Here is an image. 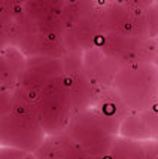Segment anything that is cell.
Segmentation results:
<instances>
[{
    "label": "cell",
    "instance_id": "6da1fadb",
    "mask_svg": "<svg viewBox=\"0 0 158 159\" xmlns=\"http://www.w3.org/2000/svg\"><path fill=\"white\" fill-rule=\"evenodd\" d=\"M112 85L128 110H149L158 103V66L152 61L121 66Z\"/></svg>",
    "mask_w": 158,
    "mask_h": 159
},
{
    "label": "cell",
    "instance_id": "7a4b0ae2",
    "mask_svg": "<svg viewBox=\"0 0 158 159\" xmlns=\"http://www.w3.org/2000/svg\"><path fill=\"white\" fill-rule=\"evenodd\" d=\"M37 115L39 124L48 137L61 134L69 126L75 109L64 73L49 80L37 94Z\"/></svg>",
    "mask_w": 158,
    "mask_h": 159
},
{
    "label": "cell",
    "instance_id": "3957f363",
    "mask_svg": "<svg viewBox=\"0 0 158 159\" xmlns=\"http://www.w3.org/2000/svg\"><path fill=\"white\" fill-rule=\"evenodd\" d=\"M64 134L88 155L97 158H106L115 143L113 134L102 122L97 111L89 109L75 113Z\"/></svg>",
    "mask_w": 158,
    "mask_h": 159
},
{
    "label": "cell",
    "instance_id": "277c9868",
    "mask_svg": "<svg viewBox=\"0 0 158 159\" xmlns=\"http://www.w3.org/2000/svg\"><path fill=\"white\" fill-rule=\"evenodd\" d=\"M46 139L48 135L39 122L24 119L12 111L0 118V147L35 155Z\"/></svg>",
    "mask_w": 158,
    "mask_h": 159
},
{
    "label": "cell",
    "instance_id": "5b68a950",
    "mask_svg": "<svg viewBox=\"0 0 158 159\" xmlns=\"http://www.w3.org/2000/svg\"><path fill=\"white\" fill-rule=\"evenodd\" d=\"M63 70L61 58L51 57H27L26 67L21 71L18 86L28 91L41 92L43 86L54 77L61 76Z\"/></svg>",
    "mask_w": 158,
    "mask_h": 159
},
{
    "label": "cell",
    "instance_id": "8992f818",
    "mask_svg": "<svg viewBox=\"0 0 158 159\" xmlns=\"http://www.w3.org/2000/svg\"><path fill=\"white\" fill-rule=\"evenodd\" d=\"M35 156L36 159H109V156L97 158L88 155L64 132L48 137Z\"/></svg>",
    "mask_w": 158,
    "mask_h": 159
},
{
    "label": "cell",
    "instance_id": "52a82bcc",
    "mask_svg": "<svg viewBox=\"0 0 158 159\" xmlns=\"http://www.w3.org/2000/svg\"><path fill=\"white\" fill-rule=\"evenodd\" d=\"M27 58L15 46L0 51V91L14 92L18 88V79L26 67Z\"/></svg>",
    "mask_w": 158,
    "mask_h": 159
},
{
    "label": "cell",
    "instance_id": "ba28073f",
    "mask_svg": "<svg viewBox=\"0 0 158 159\" xmlns=\"http://www.w3.org/2000/svg\"><path fill=\"white\" fill-rule=\"evenodd\" d=\"M118 134L122 139L133 140V141H146V140L155 139L143 111H131L125 115L124 120L119 125Z\"/></svg>",
    "mask_w": 158,
    "mask_h": 159
},
{
    "label": "cell",
    "instance_id": "9c48e42d",
    "mask_svg": "<svg viewBox=\"0 0 158 159\" xmlns=\"http://www.w3.org/2000/svg\"><path fill=\"white\" fill-rule=\"evenodd\" d=\"M37 94L35 91H28L24 88H17L12 92V107L11 111L21 118L39 122L37 115Z\"/></svg>",
    "mask_w": 158,
    "mask_h": 159
},
{
    "label": "cell",
    "instance_id": "30bf717a",
    "mask_svg": "<svg viewBox=\"0 0 158 159\" xmlns=\"http://www.w3.org/2000/svg\"><path fill=\"white\" fill-rule=\"evenodd\" d=\"M145 18H146V30L148 37H157L158 36V5H151L145 9Z\"/></svg>",
    "mask_w": 158,
    "mask_h": 159
},
{
    "label": "cell",
    "instance_id": "8fae6325",
    "mask_svg": "<svg viewBox=\"0 0 158 159\" xmlns=\"http://www.w3.org/2000/svg\"><path fill=\"white\" fill-rule=\"evenodd\" d=\"M11 107H12V92L0 91V118L11 113Z\"/></svg>",
    "mask_w": 158,
    "mask_h": 159
},
{
    "label": "cell",
    "instance_id": "7c38bea8",
    "mask_svg": "<svg viewBox=\"0 0 158 159\" xmlns=\"http://www.w3.org/2000/svg\"><path fill=\"white\" fill-rule=\"evenodd\" d=\"M146 146V158L145 159H158V153L155 149V141H149V143H145Z\"/></svg>",
    "mask_w": 158,
    "mask_h": 159
},
{
    "label": "cell",
    "instance_id": "4fadbf2b",
    "mask_svg": "<svg viewBox=\"0 0 158 159\" xmlns=\"http://www.w3.org/2000/svg\"><path fill=\"white\" fill-rule=\"evenodd\" d=\"M18 159H36V156L35 155H30V153H24L21 158H18Z\"/></svg>",
    "mask_w": 158,
    "mask_h": 159
},
{
    "label": "cell",
    "instance_id": "5bb4252c",
    "mask_svg": "<svg viewBox=\"0 0 158 159\" xmlns=\"http://www.w3.org/2000/svg\"><path fill=\"white\" fill-rule=\"evenodd\" d=\"M155 109H157V111H158V103H157V104H155Z\"/></svg>",
    "mask_w": 158,
    "mask_h": 159
}]
</instances>
